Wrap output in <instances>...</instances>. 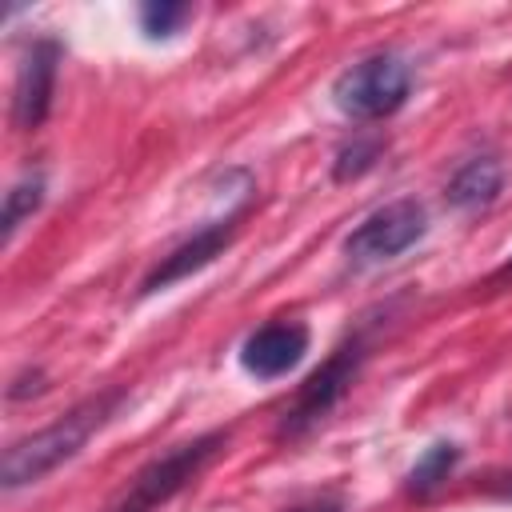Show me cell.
Returning <instances> with one entry per match:
<instances>
[{
    "label": "cell",
    "mask_w": 512,
    "mask_h": 512,
    "mask_svg": "<svg viewBox=\"0 0 512 512\" xmlns=\"http://www.w3.org/2000/svg\"><path fill=\"white\" fill-rule=\"evenodd\" d=\"M412 92V68L400 56H368L344 68L332 84V104L352 120L392 116Z\"/></svg>",
    "instance_id": "7a4b0ae2"
},
{
    "label": "cell",
    "mask_w": 512,
    "mask_h": 512,
    "mask_svg": "<svg viewBox=\"0 0 512 512\" xmlns=\"http://www.w3.org/2000/svg\"><path fill=\"white\" fill-rule=\"evenodd\" d=\"M192 16V8L188 4H172V0H152V4H144L140 8V28L148 32V36H176L180 32V24Z\"/></svg>",
    "instance_id": "4fadbf2b"
},
{
    "label": "cell",
    "mask_w": 512,
    "mask_h": 512,
    "mask_svg": "<svg viewBox=\"0 0 512 512\" xmlns=\"http://www.w3.org/2000/svg\"><path fill=\"white\" fill-rule=\"evenodd\" d=\"M304 352H308V328L296 320H272L244 340L240 364L256 380H276V376L292 372L304 360Z\"/></svg>",
    "instance_id": "52a82bcc"
},
{
    "label": "cell",
    "mask_w": 512,
    "mask_h": 512,
    "mask_svg": "<svg viewBox=\"0 0 512 512\" xmlns=\"http://www.w3.org/2000/svg\"><path fill=\"white\" fill-rule=\"evenodd\" d=\"M232 236H236V216H228V220H216V224H208V228H200L192 240H184L180 248H172L148 276H144V284H140V292L148 296V292H160V288H172L176 280H184V276H192V272H200V268H208L228 244H232Z\"/></svg>",
    "instance_id": "ba28073f"
},
{
    "label": "cell",
    "mask_w": 512,
    "mask_h": 512,
    "mask_svg": "<svg viewBox=\"0 0 512 512\" xmlns=\"http://www.w3.org/2000/svg\"><path fill=\"white\" fill-rule=\"evenodd\" d=\"M456 460H460V448L448 444V440L424 448V456H420V460L412 464V472H408V488H412V492H432L440 480H448V472L456 468Z\"/></svg>",
    "instance_id": "8fae6325"
},
{
    "label": "cell",
    "mask_w": 512,
    "mask_h": 512,
    "mask_svg": "<svg viewBox=\"0 0 512 512\" xmlns=\"http://www.w3.org/2000/svg\"><path fill=\"white\" fill-rule=\"evenodd\" d=\"M56 64H60V44L56 40H36L16 72V92H12V124L16 128H40L48 108H52V88H56Z\"/></svg>",
    "instance_id": "8992f818"
},
{
    "label": "cell",
    "mask_w": 512,
    "mask_h": 512,
    "mask_svg": "<svg viewBox=\"0 0 512 512\" xmlns=\"http://www.w3.org/2000/svg\"><path fill=\"white\" fill-rule=\"evenodd\" d=\"M504 188V164L496 156H476L468 160L452 180H448V204L460 212H476L484 204H492Z\"/></svg>",
    "instance_id": "9c48e42d"
},
{
    "label": "cell",
    "mask_w": 512,
    "mask_h": 512,
    "mask_svg": "<svg viewBox=\"0 0 512 512\" xmlns=\"http://www.w3.org/2000/svg\"><path fill=\"white\" fill-rule=\"evenodd\" d=\"M288 512H340V500H312V504H296Z\"/></svg>",
    "instance_id": "5bb4252c"
},
{
    "label": "cell",
    "mask_w": 512,
    "mask_h": 512,
    "mask_svg": "<svg viewBox=\"0 0 512 512\" xmlns=\"http://www.w3.org/2000/svg\"><path fill=\"white\" fill-rule=\"evenodd\" d=\"M424 232H428V212H424V204H416V200H392V204L376 208L372 216H364V220L348 232L344 252H348L352 264L368 268V264L396 260V256L408 252Z\"/></svg>",
    "instance_id": "3957f363"
},
{
    "label": "cell",
    "mask_w": 512,
    "mask_h": 512,
    "mask_svg": "<svg viewBox=\"0 0 512 512\" xmlns=\"http://www.w3.org/2000/svg\"><path fill=\"white\" fill-rule=\"evenodd\" d=\"M384 136H356V140H348L340 152H336V160H332V180H340V184H348V180H356V176H364L368 168H376V160L384 156Z\"/></svg>",
    "instance_id": "30bf717a"
},
{
    "label": "cell",
    "mask_w": 512,
    "mask_h": 512,
    "mask_svg": "<svg viewBox=\"0 0 512 512\" xmlns=\"http://www.w3.org/2000/svg\"><path fill=\"white\" fill-rule=\"evenodd\" d=\"M40 200H44V180H40V176H24L20 184L8 188V196H4V216H0L4 240H12V232L24 224V216H32V212L40 208Z\"/></svg>",
    "instance_id": "7c38bea8"
},
{
    "label": "cell",
    "mask_w": 512,
    "mask_h": 512,
    "mask_svg": "<svg viewBox=\"0 0 512 512\" xmlns=\"http://www.w3.org/2000/svg\"><path fill=\"white\" fill-rule=\"evenodd\" d=\"M124 400V392H104L96 400H84L80 408H72L68 416H60L56 424L16 440L8 452H4V464H0V480L4 488H24V484H36L44 480L52 468H60L64 460H72L88 436L116 412V404Z\"/></svg>",
    "instance_id": "6da1fadb"
},
{
    "label": "cell",
    "mask_w": 512,
    "mask_h": 512,
    "mask_svg": "<svg viewBox=\"0 0 512 512\" xmlns=\"http://www.w3.org/2000/svg\"><path fill=\"white\" fill-rule=\"evenodd\" d=\"M360 364H364V344H360V340L336 348V352L300 384L296 400L284 408L280 436H300V432H308L316 420H324V416L340 404V396L348 392V384L356 380Z\"/></svg>",
    "instance_id": "277c9868"
},
{
    "label": "cell",
    "mask_w": 512,
    "mask_h": 512,
    "mask_svg": "<svg viewBox=\"0 0 512 512\" xmlns=\"http://www.w3.org/2000/svg\"><path fill=\"white\" fill-rule=\"evenodd\" d=\"M220 448H224V432H212V436H200V440L180 444V448H172L168 456L152 460V464L128 484V492H124V500H120L116 512H152L156 504H164L168 496H176Z\"/></svg>",
    "instance_id": "5b68a950"
},
{
    "label": "cell",
    "mask_w": 512,
    "mask_h": 512,
    "mask_svg": "<svg viewBox=\"0 0 512 512\" xmlns=\"http://www.w3.org/2000/svg\"><path fill=\"white\" fill-rule=\"evenodd\" d=\"M504 496H512V488H508V492H504Z\"/></svg>",
    "instance_id": "9a60e30c"
}]
</instances>
